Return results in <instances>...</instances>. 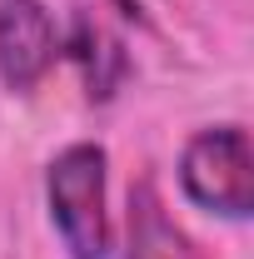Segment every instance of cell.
Returning a JSON list of instances; mask_svg holds the SVG:
<instances>
[{"instance_id":"cell-4","label":"cell","mask_w":254,"mask_h":259,"mask_svg":"<svg viewBox=\"0 0 254 259\" xmlns=\"http://www.w3.org/2000/svg\"><path fill=\"white\" fill-rule=\"evenodd\" d=\"M60 55H70V65L80 70V80H85V95L90 100H115L120 95V85L130 80V50L120 30L95 15V10H75V20H70V35H60Z\"/></svg>"},{"instance_id":"cell-5","label":"cell","mask_w":254,"mask_h":259,"mask_svg":"<svg viewBox=\"0 0 254 259\" xmlns=\"http://www.w3.org/2000/svg\"><path fill=\"white\" fill-rule=\"evenodd\" d=\"M125 259H199L194 239L170 220L155 180H135L125 204Z\"/></svg>"},{"instance_id":"cell-1","label":"cell","mask_w":254,"mask_h":259,"mask_svg":"<svg viewBox=\"0 0 254 259\" xmlns=\"http://www.w3.org/2000/svg\"><path fill=\"white\" fill-rule=\"evenodd\" d=\"M45 214L70 259H110V155L95 140L65 145L45 164Z\"/></svg>"},{"instance_id":"cell-2","label":"cell","mask_w":254,"mask_h":259,"mask_svg":"<svg viewBox=\"0 0 254 259\" xmlns=\"http://www.w3.org/2000/svg\"><path fill=\"white\" fill-rule=\"evenodd\" d=\"M180 194L194 209L244 225L254 214V145L244 125H204L180 150Z\"/></svg>"},{"instance_id":"cell-3","label":"cell","mask_w":254,"mask_h":259,"mask_svg":"<svg viewBox=\"0 0 254 259\" xmlns=\"http://www.w3.org/2000/svg\"><path fill=\"white\" fill-rule=\"evenodd\" d=\"M60 35L45 0H0V85L30 95L60 60Z\"/></svg>"}]
</instances>
